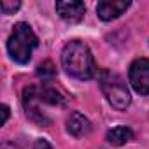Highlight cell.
Masks as SVG:
<instances>
[{"label":"cell","instance_id":"obj_11","mask_svg":"<svg viewBox=\"0 0 149 149\" xmlns=\"http://www.w3.org/2000/svg\"><path fill=\"white\" fill-rule=\"evenodd\" d=\"M21 7V2H2V13L4 14H14Z\"/></svg>","mask_w":149,"mask_h":149},{"label":"cell","instance_id":"obj_7","mask_svg":"<svg viewBox=\"0 0 149 149\" xmlns=\"http://www.w3.org/2000/svg\"><path fill=\"white\" fill-rule=\"evenodd\" d=\"M84 4L79 0H67V2H56V13L60 14L61 19L70 21V23H77L84 18Z\"/></svg>","mask_w":149,"mask_h":149},{"label":"cell","instance_id":"obj_3","mask_svg":"<svg viewBox=\"0 0 149 149\" xmlns=\"http://www.w3.org/2000/svg\"><path fill=\"white\" fill-rule=\"evenodd\" d=\"M98 84H100V90L102 93L105 95L107 102L118 109V111H126L132 104V97H130V91L125 84V81L121 79V76H118L116 72L112 70H100L98 72Z\"/></svg>","mask_w":149,"mask_h":149},{"label":"cell","instance_id":"obj_6","mask_svg":"<svg viewBox=\"0 0 149 149\" xmlns=\"http://www.w3.org/2000/svg\"><path fill=\"white\" fill-rule=\"evenodd\" d=\"M128 7H130L128 0H104V2H98L97 6V14L104 21H112L119 18Z\"/></svg>","mask_w":149,"mask_h":149},{"label":"cell","instance_id":"obj_12","mask_svg":"<svg viewBox=\"0 0 149 149\" xmlns=\"http://www.w3.org/2000/svg\"><path fill=\"white\" fill-rule=\"evenodd\" d=\"M33 149H53V147L46 139H37L35 144H33Z\"/></svg>","mask_w":149,"mask_h":149},{"label":"cell","instance_id":"obj_10","mask_svg":"<svg viewBox=\"0 0 149 149\" xmlns=\"http://www.w3.org/2000/svg\"><path fill=\"white\" fill-rule=\"evenodd\" d=\"M37 74H39V76H40L42 79H51V77H54L56 68H54L53 61L46 60V61H42V63L39 65V68H37Z\"/></svg>","mask_w":149,"mask_h":149},{"label":"cell","instance_id":"obj_8","mask_svg":"<svg viewBox=\"0 0 149 149\" xmlns=\"http://www.w3.org/2000/svg\"><path fill=\"white\" fill-rule=\"evenodd\" d=\"M67 132L72 137H84L91 132V121L83 116L81 112H70V116L67 118Z\"/></svg>","mask_w":149,"mask_h":149},{"label":"cell","instance_id":"obj_4","mask_svg":"<svg viewBox=\"0 0 149 149\" xmlns=\"http://www.w3.org/2000/svg\"><path fill=\"white\" fill-rule=\"evenodd\" d=\"M128 79L132 88L139 95H149V60L137 58L132 61L128 70Z\"/></svg>","mask_w":149,"mask_h":149},{"label":"cell","instance_id":"obj_5","mask_svg":"<svg viewBox=\"0 0 149 149\" xmlns=\"http://www.w3.org/2000/svg\"><path fill=\"white\" fill-rule=\"evenodd\" d=\"M40 104H42V100H40L39 86H35V84L26 86L23 91V107H25L26 116L39 125H49V119L40 111Z\"/></svg>","mask_w":149,"mask_h":149},{"label":"cell","instance_id":"obj_1","mask_svg":"<svg viewBox=\"0 0 149 149\" xmlns=\"http://www.w3.org/2000/svg\"><path fill=\"white\" fill-rule=\"evenodd\" d=\"M61 65L68 76L76 77L79 81H90L97 74L93 54L83 40H70L63 47Z\"/></svg>","mask_w":149,"mask_h":149},{"label":"cell","instance_id":"obj_13","mask_svg":"<svg viewBox=\"0 0 149 149\" xmlns=\"http://www.w3.org/2000/svg\"><path fill=\"white\" fill-rule=\"evenodd\" d=\"M9 114H11V111H9V105H2V125H6L7 123V119H9Z\"/></svg>","mask_w":149,"mask_h":149},{"label":"cell","instance_id":"obj_9","mask_svg":"<svg viewBox=\"0 0 149 149\" xmlns=\"http://www.w3.org/2000/svg\"><path fill=\"white\" fill-rule=\"evenodd\" d=\"M107 142L111 144V146H123V144H126V142H130L132 139H133V132L128 128V126H123V125H119V126H114V128H111L109 132H107Z\"/></svg>","mask_w":149,"mask_h":149},{"label":"cell","instance_id":"obj_2","mask_svg":"<svg viewBox=\"0 0 149 149\" xmlns=\"http://www.w3.org/2000/svg\"><path fill=\"white\" fill-rule=\"evenodd\" d=\"M37 46H39V39L32 30V26L23 21L16 23L7 40V51L11 58L19 65H26L32 60V53Z\"/></svg>","mask_w":149,"mask_h":149}]
</instances>
